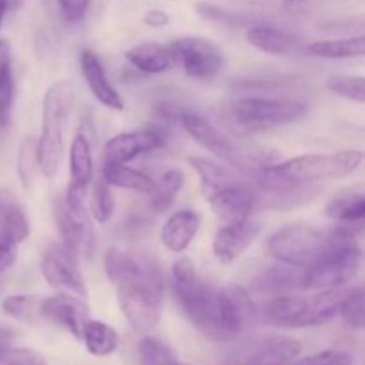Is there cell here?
I'll return each mask as SVG.
<instances>
[{
    "label": "cell",
    "instance_id": "1",
    "mask_svg": "<svg viewBox=\"0 0 365 365\" xmlns=\"http://www.w3.org/2000/svg\"><path fill=\"white\" fill-rule=\"evenodd\" d=\"M107 278L116 285L118 305L135 331H150L159 323L166 296V277L145 257L110 246L103 255Z\"/></svg>",
    "mask_w": 365,
    "mask_h": 365
},
{
    "label": "cell",
    "instance_id": "2",
    "mask_svg": "<svg viewBox=\"0 0 365 365\" xmlns=\"http://www.w3.org/2000/svg\"><path fill=\"white\" fill-rule=\"evenodd\" d=\"M364 160L362 150L299 155L278 164H264L257 171L260 187H303L317 182L335 180L355 173Z\"/></svg>",
    "mask_w": 365,
    "mask_h": 365
},
{
    "label": "cell",
    "instance_id": "3",
    "mask_svg": "<svg viewBox=\"0 0 365 365\" xmlns=\"http://www.w3.org/2000/svg\"><path fill=\"white\" fill-rule=\"evenodd\" d=\"M307 103L292 98L245 96L216 107V116L235 135L257 134L302 120Z\"/></svg>",
    "mask_w": 365,
    "mask_h": 365
},
{
    "label": "cell",
    "instance_id": "4",
    "mask_svg": "<svg viewBox=\"0 0 365 365\" xmlns=\"http://www.w3.org/2000/svg\"><path fill=\"white\" fill-rule=\"evenodd\" d=\"M346 292L348 289L339 287L324 289L305 298L294 294L274 296L266 302L262 310H257V316L280 328L319 327L339 316Z\"/></svg>",
    "mask_w": 365,
    "mask_h": 365
},
{
    "label": "cell",
    "instance_id": "5",
    "mask_svg": "<svg viewBox=\"0 0 365 365\" xmlns=\"http://www.w3.org/2000/svg\"><path fill=\"white\" fill-rule=\"evenodd\" d=\"M334 234L335 241L330 250L316 264L303 269V291L344 287L360 273L362 248L356 241L359 230L337 225Z\"/></svg>",
    "mask_w": 365,
    "mask_h": 365
},
{
    "label": "cell",
    "instance_id": "6",
    "mask_svg": "<svg viewBox=\"0 0 365 365\" xmlns=\"http://www.w3.org/2000/svg\"><path fill=\"white\" fill-rule=\"evenodd\" d=\"M73 106V86L59 81L43 96L41 134L38 138V166L46 178H53L64 159V130Z\"/></svg>",
    "mask_w": 365,
    "mask_h": 365
},
{
    "label": "cell",
    "instance_id": "7",
    "mask_svg": "<svg viewBox=\"0 0 365 365\" xmlns=\"http://www.w3.org/2000/svg\"><path fill=\"white\" fill-rule=\"evenodd\" d=\"M173 291L185 316L210 341H221L216 316V291L203 280L195 264L182 257L171 269Z\"/></svg>",
    "mask_w": 365,
    "mask_h": 365
},
{
    "label": "cell",
    "instance_id": "8",
    "mask_svg": "<svg viewBox=\"0 0 365 365\" xmlns=\"http://www.w3.org/2000/svg\"><path fill=\"white\" fill-rule=\"evenodd\" d=\"M334 241V228L323 230L314 225L292 223L267 239V252L278 262L307 269L330 250Z\"/></svg>",
    "mask_w": 365,
    "mask_h": 365
},
{
    "label": "cell",
    "instance_id": "9",
    "mask_svg": "<svg viewBox=\"0 0 365 365\" xmlns=\"http://www.w3.org/2000/svg\"><path fill=\"white\" fill-rule=\"evenodd\" d=\"M177 118L189 138L195 139L202 148L214 153L217 159L223 160L225 164H228L234 170L241 171V173L257 175V171L264 166V164L257 163L255 155L250 157L248 153L242 152L216 125L209 123L200 114L191 113V110H182V113H178Z\"/></svg>",
    "mask_w": 365,
    "mask_h": 365
},
{
    "label": "cell",
    "instance_id": "10",
    "mask_svg": "<svg viewBox=\"0 0 365 365\" xmlns=\"http://www.w3.org/2000/svg\"><path fill=\"white\" fill-rule=\"evenodd\" d=\"M173 66L195 81H212L223 71L225 57L212 41L196 36L177 38L168 45Z\"/></svg>",
    "mask_w": 365,
    "mask_h": 365
},
{
    "label": "cell",
    "instance_id": "11",
    "mask_svg": "<svg viewBox=\"0 0 365 365\" xmlns=\"http://www.w3.org/2000/svg\"><path fill=\"white\" fill-rule=\"evenodd\" d=\"M53 216H56L61 242L77 259L91 255L95 248V232L91 227V216L86 210V203L68 202L63 195L53 203Z\"/></svg>",
    "mask_w": 365,
    "mask_h": 365
},
{
    "label": "cell",
    "instance_id": "12",
    "mask_svg": "<svg viewBox=\"0 0 365 365\" xmlns=\"http://www.w3.org/2000/svg\"><path fill=\"white\" fill-rule=\"evenodd\" d=\"M216 316L221 341L237 337L257 317V307L248 289L239 284H228L216 291Z\"/></svg>",
    "mask_w": 365,
    "mask_h": 365
},
{
    "label": "cell",
    "instance_id": "13",
    "mask_svg": "<svg viewBox=\"0 0 365 365\" xmlns=\"http://www.w3.org/2000/svg\"><path fill=\"white\" fill-rule=\"evenodd\" d=\"M302 351V344L291 337L267 335L239 346L225 365H287Z\"/></svg>",
    "mask_w": 365,
    "mask_h": 365
},
{
    "label": "cell",
    "instance_id": "14",
    "mask_svg": "<svg viewBox=\"0 0 365 365\" xmlns=\"http://www.w3.org/2000/svg\"><path fill=\"white\" fill-rule=\"evenodd\" d=\"M41 274L46 284L56 291L78 296L82 299L88 298V289L78 269L77 257L63 242H56L46 250L41 259Z\"/></svg>",
    "mask_w": 365,
    "mask_h": 365
},
{
    "label": "cell",
    "instance_id": "15",
    "mask_svg": "<svg viewBox=\"0 0 365 365\" xmlns=\"http://www.w3.org/2000/svg\"><path fill=\"white\" fill-rule=\"evenodd\" d=\"M168 141V132L164 125H150L132 132H121L110 138L103 145V160L113 163H130L145 153H152L163 148Z\"/></svg>",
    "mask_w": 365,
    "mask_h": 365
},
{
    "label": "cell",
    "instance_id": "16",
    "mask_svg": "<svg viewBox=\"0 0 365 365\" xmlns=\"http://www.w3.org/2000/svg\"><path fill=\"white\" fill-rule=\"evenodd\" d=\"M209 205L225 223H237L252 217L257 210V195L252 187L235 180L207 198Z\"/></svg>",
    "mask_w": 365,
    "mask_h": 365
},
{
    "label": "cell",
    "instance_id": "17",
    "mask_svg": "<svg viewBox=\"0 0 365 365\" xmlns=\"http://www.w3.org/2000/svg\"><path fill=\"white\" fill-rule=\"evenodd\" d=\"M260 230H262V227L252 217L237 221V223H225L223 227L217 228L212 241V253L217 262H235L255 242Z\"/></svg>",
    "mask_w": 365,
    "mask_h": 365
},
{
    "label": "cell",
    "instance_id": "18",
    "mask_svg": "<svg viewBox=\"0 0 365 365\" xmlns=\"http://www.w3.org/2000/svg\"><path fill=\"white\" fill-rule=\"evenodd\" d=\"M39 312H41V317L70 331L77 341H81L82 328L89 319V310L84 299L73 294H64V292L41 299Z\"/></svg>",
    "mask_w": 365,
    "mask_h": 365
},
{
    "label": "cell",
    "instance_id": "19",
    "mask_svg": "<svg viewBox=\"0 0 365 365\" xmlns=\"http://www.w3.org/2000/svg\"><path fill=\"white\" fill-rule=\"evenodd\" d=\"M95 164H93L91 143L84 134H77L70 145V185L64 198L68 202H84L88 187L93 182Z\"/></svg>",
    "mask_w": 365,
    "mask_h": 365
},
{
    "label": "cell",
    "instance_id": "20",
    "mask_svg": "<svg viewBox=\"0 0 365 365\" xmlns=\"http://www.w3.org/2000/svg\"><path fill=\"white\" fill-rule=\"evenodd\" d=\"M81 70L91 95L103 107L113 110L123 109V98L120 96L118 89L110 84L102 61H100V57L93 50L84 48L81 52Z\"/></svg>",
    "mask_w": 365,
    "mask_h": 365
},
{
    "label": "cell",
    "instance_id": "21",
    "mask_svg": "<svg viewBox=\"0 0 365 365\" xmlns=\"http://www.w3.org/2000/svg\"><path fill=\"white\" fill-rule=\"evenodd\" d=\"M202 217L195 210H178L171 214L160 230V241L170 252L184 253L198 235Z\"/></svg>",
    "mask_w": 365,
    "mask_h": 365
},
{
    "label": "cell",
    "instance_id": "22",
    "mask_svg": "<svg viewBox=\"0 0 365 365\" xmlns=\"http://www.w3.org/2000/svg\"><path fill=\"white\" fill-rule=\"evenodd\" d=\"M31 235V221L24 203L11 189L0 187V237L25 242Z\"/></svg>",
    "mask_w": 365,
    "mask_h": 365
},
{
    "label": "cell",
    "instance_id": "23",
    "mask_svg": "<svg viewBox=\"0 0 365 365\" xmlns=\"http://www.w3.org/2000/svg\"><path fill=\"white\" fill-rule=\"evenodd\" d=\"M253 289L259 294H267L273 298L303 291V269L278 262L277 266L267 267L257 274L253 280Z\"/></svg>",
    "mask_w": 365,
    "mask_h": 365
},
{
    "label": "cell",
    "instance_id": "24",
    "mask_svg": "<svg viewBox=\"0 0 365 365\" xmlns=\"http://www.w3.org/2000/svg\"><path fill=\"white\" fill-rule=\"evenodd\" d=\"M245 36L253 48L269 56H291L302 46L296 36L273 25H253L246 29Z\"/></svg>",
    "mask_w": 365,
    "mask_h": 365
},
{
    "label": "cell",
    "instance_id": "25",
    "mask_svg": "<svg viewBox=\"0 0 365 365\" xmlns=\"http://www.w3.org/2000/svg\"><path fill=\"white\" fill-rule=\"evenodd\" d=\"M125 57L135 70L146 75H159L173 68V59L168 45H160L157 41L139 43L127 50Z\"/></svg>",
    "mask_w": 365,
    "mask_h": 365
},
{
    "label": "cell",
    "instance_id": "26",
    "mask_svg": "<svg viewBox=\"0 0 365 365\" xmlns=\"http://www.w3.org/2000/svg\"><path fill=\"white\" fill-rule=\"evenodd\" d=\"M327 216L342 227L360 230L365 220V196L360 191L334 196L327 205Z\"/></svg>",
    "mask_w": 365,
    "mask_h": 365
},
{
    "label": "cell",
    "instance_id": "27",
    "mask_svg": "<svg viewBox=\"0 0 365 365\" xmlns=\"http://www.w3.org/2000/svg\"><path fill=\"white\" fill-rule=\"evenodd\" d=\"M102 178L110 187L128 189V191L141 192V195H150L155 185V180L150 175L134 170L123 163H113V160H103Z\"/></svg>",
    "mask_w": 365,
    "mask_h": 365
},
{
    "label": "cell",
    "instance_id": "28",
    "mask_svg": "<svg viewBox=\"0 0 365 365\" xmlns=\"http://www.w3.org/2000/svg\"><path fill=\"white\" fill-rule=\"evenodd\" d=\"M307 53L321 59H359L365 53L364 36L341 39H319L307 46Z\"/></svg>",
    "mask_w": 365,
    "mask_h": 365
},
{
    "label": "cell",
    "instance_id": "29",
    "mask_svg": "<svg viewBox=\"0 0 365 365\" xmlns=\"http://www.w3.org/2000/svg\"><path fill=\"white\" fill-rule=\"evenodd\" d=\"M187 163L191 164L192 170L198 173L200 187H202V195L205 200L209 198V196H212L216 191H220L221 187L237 180V177H235L228 168H223V164L214 163V160L210 159L189 157Z\"/></svg>",
    "mask_w": 365,
    "mask_h": 365
},
{
    "label": "cell",
    "instance_id": "30",
    "mask_svg": "<svg viewBox=\"0 0 365 365\" xmlns=\"http://www.w3.org/2000/svg\"><path fill=\"white\" fill-rule=\"evenodd\" d=\"M86 349L95 356H107L114 353L120 346V335L109 324L102 323V321H86L84 328H82V337Z\"/></svg>",
    "mask_w": 365,
    "mask_h": 365
},
{
    "label": "cell",
    "instance_id": "31",
    "mask_svg": "<svg viewBox=\"0 0 365 365\" xmlns=\"http://www.w3.org/2000/svg\"><path fill=\"white\" fill-rule=\"evenodd\" d=\"M184 182L185 177L180 170H168L166 173L160 175L150 192V209L153 212H166L184 187Z\"/></svg>",
    "mask_w": 365,
    "mask_h": 365
},
{
    "label": "cell",
    "instance_id": "32",
    "mask_svg": "<svg viewBox=\"0 0 365 365\" xmlns=\"http://www.w3.org/2000/svg\"><path fill=\"white\" fill-rule=\"evenodd\" d=\"M38 138L34 135H25L20 143L16 157V171L20 182L25 189H31L34 184L36 173H38Z\"/></svg>",
    "mask_w": 365,
    "mask_h": 365
},
{
    "label": "cell",
    "instance_id": "33",
    "mask_svg": "<svg viewBox=\"0 0 365 365\" xmlns=\"http://www.w3.org/2000/svg\"><path fill=\"white\" fill-rule=\"evenodd\" d=\"M114 195L110 185L102 177L95 180L91 189V198H89V216L96 223L103 225L113 217L114 214Z\"/></svg>",
    "mask_w": 365,
    "mask_h": 365
},
{
    "label": "cell",
    "instance_id": "34",
    "mask_svg": "<svg viewBox=\"0 0 365 365\" xmlns=\"http://www.w3.org/2000/svg\"><path fill=\"white\" fill-rule=\"evenodd\" d=\"M139 365H180L173 349L155 337H145L139 342Z\"/></svg>",
    "mask_w": 365,
    "mask_h": 365
},
{
    "label": "cell",
    "instance_id": "35",
    "mask_svg": "<svg viewBox=\"0 0 365 365\" xmlns=\"http://www.w3.org/2000/svg\"><path fill=\"white\" fill-rule=\"evenodd\" d=\"M2 310L13 319L21 323H34L41 317L39 312V302L27 294H13L7 296L2 302Z\"/></svg>",
    "mask_w": 365,
    "mask_h": 365
},
{
    "label": "cell",
    "instance_id": "36",
    "mask_svg": "<svg viewBox=\"0 0 365 365\" xmlns=\"http://www.w3.org/2000/svg\"><path fill=\"white\" fill-rule=\"evenodd\" d=\"M327 88L342 98L353 102H365V78L362 75H334L328 78Z\"/></svg>",
    "mask_w": 365,
    "mask_h": 365
},
{
    "label": "cell",
    "instance_id": "37",
    "mask_svg": "<svg viewBox=\"0 0 365 365\" xmlns=\"http://www.w3.org/2000/svg\"><path fill=\"white\" fill-rule=\"evenodd\" d=\"M339 316L344 319L348 327L355 330L364 328V291L362 287H349L346 292V298L342 302Z\"/></svg>",
    "mask_w": 365,
    "mask_h": 365
},
{
    "label": "cell",
    "instance_id": "38",
    "mask_svg": "<svg viewBox=\"0 0 365 365\" xmlns=\"http://www.w3.org/2000/svg\"><path fill=\"white\" fill-rule=\"evenodd\" d=\"M0 365H46V360L34 349L0 346Z\"/></svg>",
    "mask_w": 365,
    "mask_h": 365
},
{
    "label": "cell",
    "instance_id": "39",
    "mask_svg": "<svg viewBox=\"0 0 365 365\" xmlns=\"http://www.w3.org/2000/svg\"><path fill=\"white\" fill-rule=\"evenodd\" d=\"M14 103V77L7 75L0 84V127H7L11 121V110Z\"/></svg>",
    "mask_w": 365,
    "mask_h": 365
},
{
    "label": "cell",
    "instance_id": "40",
    "mask_svg": "<svg viewBox=\"0 0 365 365\" xmlns=\"http://www.w3.org/2000/svg\"><path fill=\"white\" fill-rule=\"evenodd\" d=\"M296 365H353V360L346 351L327 349V351L316 353V355L309 356Z\"/></svg>",
    "mask_w": 365,
    "mask_h": 365
},
{
    "label": "cell",
    "instance_id": "41",
    "mask_svg": "<svg viewBox=\"0 0 365 365\" xmlns=\"http://www.w3.org/2000/svg\"><path fill=\"white\" fill-rule=\"evenodd\" d=\"M91 0H57L61 14L70 24H77L86 16Z\"/></svg>",
    "mask_w": 365,
    "mask_h": 365
},
{
    "label": "cell",
    "instance_id": "42",
    "mask_svg": "<svg viewBox=\"0 0 365 365\" xmlns=\"http://www.w3.org/2000/svg\"><path fill=\"white\" fill-rule=\"evenodd\" d=\"M18 242L0 237V273H6L18 259Z\"/></svg>",
    "mask_w": 365,
    "mask_h": 365
},
{
    "label": "cell",
    "instance_id": "43",
    "mask_svg": "<svg viewBox=\"0 0 365 365\" xmlns=\"http://www.w3.org/2000/svg\"><path fill=\"white\" fill-rule=\"evenodd\" d=\"M11 71V43L7 39H0V84Z\"/></svg>",
    "mask_w": 365,
    "mask_h": 365
},
{
    "label": "cell",
    "instance_id": "44",
    "mask_svg": "<svg viewBox=\"0 0 365 365\" xmlns=\"http://www.w3.org/2000/svg\"><path fill=\"white\" fill-rule=\"evenodd\" d=\"M168 21H170V16L164 11L152 9L145 14V24L150 25V27H163Z\"/></svg>",
    "mask_w": 365,
    "mask_h": 365
},
{
    "label": "cell",
    "instance_id": "45",
    "mask_svg": "<svg viewBox=\"0 0 365 365\" xmlns=\"http://www.w3.org/2000/svg\"><path fill=\"white\" fill-rule=\"evenodd\" d=\"M14 341V331L11 328L0 327V346H9Z\"/></svg>",
    "mask_w": 365,
    "mask_h": 365
},
{
    "label": "cell",
    "instance_id": "46",
    "mask_svg": "<svg viewBox=\"0 0 365 365\" xmlns=\"http://www.w3.org/2000/svg\"><path fill=\"white\" fill-rule=\"evenodd\" d=\"M282 2H284L285 9H289L294 13V11H299L302 7H305V4L309 2V0H282Z\"/></svg>",
    "mask_w": 365,
    "mask_h": 365
},
{
    "label": "cell",
    "instance_id": "47",
    "mask_svg": "<svg viewBox=\"0 0 365 365\" xmlns=\"http://www.w3.org/2000/svg\"><path fill=\"white\" fill-rule=\"evenodd\" d=\"M9 2L11 0H0V29H2V21L7 13V7H9Z\"/></svg>",
    "mask_w": 365,
    "mask_h": 365
}]
</instances>
